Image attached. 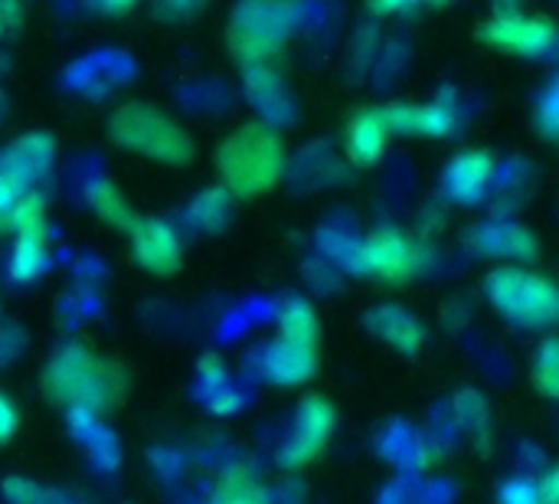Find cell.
I'll use <instances>...</instances> for the list:
<instances>
[{"label":"cell","mask_w":559,"mask_h":504,"mask_svg":"<svg viewBox=\"0 0 559 504\" xmlns=\"http://www.w3.org/2000/svg\"><path fill=\"white\" fill-rule=\"evenodd\" d=\"M318 335H321V325H318V315H314L311 302L288 298L278 308V341L301 344V348H318Z\"/></svg>","instance_id":"19"},{"label":"cell","mask_w":559,"mask_h":504,"mask_svg":"<svg viewBox=\"0 0 559 504\" xmlns=\"http://www.w3.org/2000/svg\"><path fill=\"white\" fill-rule=\"evenodd\" d=\"M46 266H49V226H46V220L16 230V243L10 253L13 282H20V285L36 282L46 272Z\"/></svg>","instance_id":"17"},{"label":"cell","mask_w":559,"mask_h":504,"mask_svg":"<svg viewBox=\"0 0 559 504\" xmlns=\"http://www.w3.org/2000/svg\"><path fill=\"white\" fill-rule=\"evenodd\" d=\"M16 426H20V413L13 407V400L0 394V446L16 436Z\"/></svg>","instance_id":"31"},{"label":"cell","mask_w":559,"mask_h":504,"mask_svg":"<svg viewBox=\"0 0 559 504\" xmlns=\"http://www.w3.org/2000/svg\"><path fill=\"white\" fill-rule=\"evenodd\" d=\"M344 262L357 276L380 279V282H390V285H403V282L416 279L426 269L429 256L403 230L383 226L373 236H367L364 243H354Z\"/></svg>","instance_id":"6"},{"label":"cell","mask_w":559,"mask_h":504,"mask_svg":"<svg viewBox=\"0 0 559 504\" xmlns=\"http://www.w3.org/2000/svg\"><path fill=\"white\" fill-rule=\"evenodd\" d=\"M206 403H210V410L216 417H229V413H236L242 407V394L233 384H223V387H216V390L206 394Z\"/></svg>","instance_id":"27"},{"label":"cell","mask_w":559,"mask_h":504,"mask_svg":"<svg viewBox=\"0 0 559 504\" xmlns=\"http://www.w3.org/2000/svg\"><path fill=\"white\" fill-rule=\"evenodd\" d=\"M43 387H46V397L66 407L69 413L102 417L121 403L128 380L118 364L95 358L82 344H66L49 358Z\"/></svg>","instance_id":"1"},{"label":"cell","mask_w":559,"mask_h":504,"mask_svg":"<svg viewBox=\"0 0 559 504\" xmlns=\"http://www.w3.org/2000/svg\"><path fill=\"white\" fill-rule=\"evenodd\" d=\"M26 190H29V184H23V180L10 177L7 171H0V233L10 230V213H13L16 200H20Z\"/></svg>","instance_id":"25"},{"label":"cell","mask_w":559,"mask_h":504,"mask_svg":"<svg viewBox=\"0 0 559 504\" xmlns=\"http://www.w3.org/2000/svg\"><path fill=\"white\" fill-rule=\"evenodd\" d=\"M52 138L43 134V131H29L23 134L20 141H13L3 154H0V171H7L10 177L23 180V184H33L39 174L49 171L52 164Z\"/></svg>","instance_id":"15"},{"label":"cell","mask_w":559,"mask_h":504,"mask_svg":"<svg viewBox=\"0 0 559 504\" xmlns=\"http://www.w3.org/2000/svg\"><path fill=\"white\" fill-rule=\"evenodd\" d=\"M295 23V0H242L229 26V49L242 66H265V59L282 49Z\"/></svg>","instance_id":"5"},{"label":"cell","mask_w":559,"mask_h":504,"mask_svg":"<svg viewBox=\"0 0 559 504\" xmlns=\"http://www.w3.org/2000/svg\"><path fill=\"white\" fill-rule=\"evenodd\" d=\"M138 0H98V7L102 10H108V13H124V10H131Z\"/></svg>","instance_id":"36"},{"label":"cell","mask_w":559,"mask_h":504,"mask_svg":"<svg viewBox=\"0 0 559 504\" xmlns=\"http://www.w3.org/2000/svg\"><path fill=\"white\" fill-rule=\"evenodd\" d=\"M534 387L547 400H557L559 397V344L554 338L544 341V348L537 351V361H534Z\"/></svg>","instance_id":"23"},{"label":"cell","mask_w":559,"mask_h":504,"mask_svg":"<svg viewBox=\"0 0 559 504\" xmlns=\"http://www.w3.org/2000/svg\"><path fill=\"white\" fill-rule=\"evenodd\" d=\"M386 115V125L390 131H400V134H449L452 125H455V108L449 98H439V102H429V105H390L383 108Z\"/></svg>","instance_id":"13"},{"label":"cell","mask_w":559,"mask_h":504,"mask_svg":"<svg viewBox=\"0 0 559 504\" xmlns=\"http://www.w3.org/2000/svg\"><path fill=\"white\" fill-rule=\"evenodd\" d=\"M216 164L223 174V187L233 197H259L282 180L285 148L282 138L272 131V125L252 121L223 141Z\"/></svg>","instance_id":"2"},{"label":"cell","mask_w":559,"mask_h":504,"mask_svg":"<svg viewBox=\"0 0 559 504\" xmlns=\"http://www.w3.org/2000/svg\"><path fill=\"white\" fill-rule=\"evenodd\" d=\"M43 197L39 194H33V190H26L20 200H16V207H13V213H10V230H23V226H33V223H39L43 220Z\"/></svg>","instance_id":"26"},{"label":"cell","mask_w":559,"mask_h":504,"mask_svg":"<svg viewBox=\"0 0 559 504\" xmlns=\"http://www.w3.org/2000/svg\"><path fill=\"white\" fill-rule=\"evenodd\" d=\"M3 502L7 504H59L56 495L43 485H36L33 479L13 476L3 482Z\"/></svg>","instance_id":"24"},{"label":"cell","mask_w":559,"mask_h":504,"mask_svg":"<svg viewBox=\"0 0 559 504\" xmlns=\"http://www.w3.org/2000/svg\"><path fill=\"white\" fill-rule=\"evenodd\" d=\"M131 249L138 266L151 276H174L183 259L180 233L164 220H138L131 230Z\"/></svg>","instance_id":"9"},{"label":"cell","mask_w":559,"mask_h":504,"mask_svg":"<svg viewBox=\"0 0 559 504\" xmlns=\"http://www.w3.org/2000/svg\"><path fill=\"white\" fill-rule=\"evenodd\" d=\"M108 134L118 148L144 154L160 164H187L193 157L190 134L167 112L154 105H141V102L121 105L111 115Z\"/></svg>","instance_id":"3"},{"label":"cell","mask_w":559,"mask_h":504,"mask_svg":"<svg viewBox=\"0 0 559 504\" xmlns=\"http://www.w3.org/2000/svg\"><path fill=\"white\" fill-rule=\"evenodd\" d=\"M386 138H390V125H386L383 108L360 112L347 128V154H350V161L360 164V167L377 164L383 148H386Z\"/></svg>","instance_id":"18"},{"label":"cell","mask_w":559,"mask_h":504,"mask_svg":"<svg viewBox=\"0 0 559 504\" xmlns=\"http://www.w3.org/2000/svg\"><path fill=\"white\" fill-rule=\"evenodd\" d=\"M197 371H200V384L206 387V394L216 390V387H223V384H229L226 380V367H223V361L216 354H206Z\"/></svg>","instance_id":"30"},{"label":"cell","mask_w":559,"mask_h":504,"mask_svg":"<svg viewBox=\"0 0 559 504\" xmlns=\"http://www.w3.org/2000/svg\"><path fill=\"white\" fill-rule=\"evenodd\" d=\"M367 325L400 354H419L426 344V325L403 305H380L367 315Z\"/></svg>","instance_id":"12"},{"label":"cell","mask_w":559,"mask_h":504,"mask_svg":"<svg viewBox=\"0 0 559 504\" xmlns=\"http://www.w3.org/2000/svg\"><path fill=\"white\" fill-rule=\"evenodd\" d=\"M314 371H318V348H301L275 338V344H269L262 354V377L275 387H298L311 380Z\"/></svg>","instance_id":"11"},{"label":"cell","mask_w":559,"mask_h":504,"mask_svg":"<svg viewBox=\"0 0 559 504\" xmlns=\"http://www.w3.org/2000/svg\"><path fill=\"white\" fill-rule=\"evenodd\" d=\"M210 504H272V499L249 469L236 466V469H229V472H223L216 479Z\"/></svg>","instance_id":"22"},{"label":"cell","mask_w":559,"mask_h":504,"mask_svg":"<svg viewBox=\"0 0 559 504\" xmlns=\"http://www.w3.org/2000/svg\"><path fill=\"white\" fill-rule=\"evenodd\" d=\"M334 423H337V413L324 397H305L298 407L295 430L282 446V466L301 469V466L314 462L324 453V446L331 443Z\"/></svg>","instance_id":"7"},{"label":"cell","mask_w":559,"mask_h":504,"mask_svg":"<svg viewBox=\"0 0 559 504\" xmlns=\"http://www.w3.org/2000/svg\"><path fill=\"white\" fill-rule=\"evenodd\" d=\"M488 302L524 328H550L559 315V292L547 276L501 266L485 279Z\"/></svg>","instance_id":"4"},{"label":"cell","mask_w":559,"mask_h":504,"mask_svg":"<svg viewBox=\"0 0 559 504\" xmlns=\"http://www.w3.org/2000/svg\"><path fill=\"white\" fill-rule=\"evenodd\" d=\"M246 89L252 105L262 112L269 125H288L295 118V102L282 82V75L269 66H249L246 69Z\"/></svg>","instance_id":"14"},{"label":"cell","mask_w":559,"mask_h":504,"mask_svg":"<svg viewBox=\"0 0 559 504\" xmlns=\"http://www.w3.org/2000/svg\"><path fill=\"white\" fill-rule=\"evenodd\" d=\"M537 112H540V131H544L547 138H557V131H559V95H557V89H550V92H547V95L540 98Z\"/></svg>","instance_id":"29"},{"label":"cell","mask_w":559,"mask_h":504,"mask_svg":"<svg viewBox=\"0 0 559 504\" xmlns=\"http://www.w3.org/2000/svg\"><path fill=\"white\" fill-rule=\"evenodd\" d=\"M187 220L200 233H219V230H226V223L233 220V194L226 187H206L187 207Z\"/></svg>","instance_id":"20"},{"label":"cell","mask_w":559,"mask_h":504,"mask_svg":"<svg viewBox=\"0 0 559 504\" xmlns=\"http://www.w3.org/2000/svg\"><path fill=\"white\" fill-rule=\"evenodd\" d=\"M521 3L524 0H495L498 13H521Z\"/></svg>","instance_id":"37"},{"label":"cell","mask_w":559,"mask_h":504,"mask_svg":"<svg viewBox=\"0 0 559 504\" xmlns=\"http://www.w3.org/2000/svg\"><path fill=\"white\" fill-rule=\"evenodd\" d=\"M200 3H203V0H160V10H164L167 16L180 20V16H190Z\"/></svg>","instance_id":"34"},{"label":"cell","mask_w":559,"mask_h":504,"mask_svg":"<svg viewBox=\"0 0 559 504\" xmlns=\"http://www.w3.org/2000/svg\"><path fill=\"white\" fill-rule=\"evenodd\" d=\"M481 39L495 49L518 52V56H540L554 49L557 26L547 16H524V13H498L491 23L481 26Z\"/></svg>","instance_id":"8"},{"label":"cell","mask_w":559,"mask_h":504,"mask_svg":"<svg viewBox=\"0 0 559 504\" xmlns=\"http://www.w3.org/2000/svg\"><path fill=\"white\" fill-rule=\"evenodd\" d=\"M88 207L95 210V216L115 230H124L131 233L138 226V216L131 210V203L124 200V194L111 184V180H95L88 187Z\"/></svg>","instance_id":"21"},{"label":"cell","mask_w":559,"mask_h":504,"mask_svg":"<svg viewBox=\"0 0 559 504\" xmlns=\"http://www.w3.org/2000/svg\"><path fill=\"white\" fill-rule=\"evenodd\" d=\"M16 16H20V0H0V33L10 23H16Z\"/></svg>","instance_id":"35"},{"label":"cell","mask_w":559,"mask_h":504,"mask_svg":"<svg viewBox=\"0 0 559 504\" xmlns=\"http://www.w3.org/2000/svg\"><path fill=\"white\" fill-rule=\"evenodd\" d=\"M501 504H540L534 479H511L501 489Z\"/></svg>","instance_id":"28"},{"label":"cell","mask_w":559,"mask_h":504,"mask_svg":"<svg viewBox=\"0 0 559 504\" xmlns=\"http://www.w3.org/2000/svg\"><path fill=\"white\" fill-rule=\"evenodd\" d=\"M495 154L485 148L462 151L449 167H445V194L455 203H478L488 184L495 180Z\"/></svg>","instance_id":"10"},{"label":"cell","mask_w":559,"mask_h":504,"mask_svg":"<svg viewBox=\"0 0 559 504\" xmlns=\"http://www.w3.org/2000/svg\"><path fill=\"white\" fill-rule=\"evenodd\" d=\"M537 495L540 504H559V472L557 469H547L544 479L537 482Z\"/></svg>","instance_id":"33"},{"label":"cell","mask_w":559,"mask_h":504,"mask_svg":"<svg viewBox=\"0 0 559 504\" xmlns=\"http://www.w3.org/2000/svg\"><path fill=\"white\" fill-rule=\"evenodd\" d=\"M472 246L481 256H508V259H531L537 253V239L527 226L521 223H485L472 233Z\"/></svg>","instance_id":"16"},{"label":"cell","mask_w":559,"mask_h":504,"mask_svg":"<svg viewBox=\"0 0 559 504\" xmlns=\"http://www.w3.org/2000/svg\"><path fill=\"white\" fill-rule=\"evenodd\" d=\"M416 3L442 7V3H449V0H370V10H373L377 16H390V13H396V10H406V7H416Z\"/></svg>","instance_id":"32"}]
</instances>
